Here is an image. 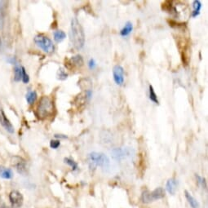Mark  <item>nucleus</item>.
<instances>
[{"mask_svg": "<svg viewBox=\"0 0 208 208\" xmlns=\"http://www.w3.org/2000/svg\"><path fill=\"white\" fill-rule=\"evenodd\" d=\"M70 42L73 47L77 50L83 48L85 43V34L77 18L71 20Z\"/></svg>", "mask_w": 208, "mask_h": 208, "instance_id": "nucleus-1", "label": "nucleus"}, {"mask_svg": "<svg viewBox=\"0 0 208 208\" xmlns=\"http://www.w3.org/2000/svg\"><path fill=\"white\" fill-rule=\"evenodd\" d=\"M54 110L55 106L52 99L49 96H43L38 104L36 113L39 118L46 119L53 115Z\"/></svg>", "mask_w": 208, "mask_h": 208, "instance_id": "nucleus-2", "label": "nucleus"}, {"mask_svg": "<svg viewBox=\"0 0 208 208\" xmlns=\"http://www.w3.org/2000/svg\"><path fill=\"white\" fill-rule=\"evenodd\" d=\"M87 160L91 168H95L99 166L101 168L107 169L110 166V159L102 153H97V152L90 153L88 154Z\"/></svg>", "mask_w": 208, "mask_h": 208, "instance_id": "nucleus-3", "label": "nucleus"}, {"mask_svg": "<svg viewBox=\"0 0 208 208\" xmlns=\"http://www.w3.org/2000/svg\"><path fill=\"white\" fill-rule=\"evenodd\" d=\"M34 43L39 48H41L44 52L51 54L54 52L55 46L51 39L43 34H38L34 38Z\"/></svg>", "mask_w": 208, "mask_h": 208, "instance_id": "nucleus-4", "label": "nucleus"}, {"mask_svg": "<svg viewBox=\"0 0 208 208\" xmlns=\"http://www.w3.org/2000/svg\"><path fill=\"white\" fill-rule=\"evenodd\" d=\"M164 197H165V191H164L162 188L158 187V188H155L152 192H149L148 190L144 191L142 193L141 199L142 202L144 203H149L152 202H154V201L162 199Z\"/></svg>", "mask_w": 208, "mask_h": 208, "instance_id": "nucleus-5", "label": "nucleus"}, {"mask_svg": "<svg viewBox=\"0 0 208 208\" xmlns=\"http://www.w3.org/2000/svg\"><path fill=\"white\" fill-rule=\"evenodd\" d=\"M113 77L115 83L118 86H122L124 83V69L122 65H117L113 69Z\"/></svg>", "mask_w": 208, "mask_h": 208, "instance_id": "nucleus-6", "label": "nucleus"}, {"mask_svg": "<svg viewBox=\"0 0 208 208\" xmlns=\"http://www.w3.org/2000/svg\"><path fill=\"white\" fill-rule=\"evenodd\" d=\"M10 202L13 208H19L23 205L24 198L20 192L17 190L12 191L9 194Z\"/></svg>", "mask_w": 208, "mask_h": 208, "instance_id": "nucleus-7", "label": "nucleus"}, {"mask_svg": "<svg viewBox=\"0 0 208 208\" xmlns=\"http://www.w3.org/2000/svg\"><path fill=\"white\" fill-rule=\"evenodd\" d=\"M83 65H84V61H83V56L78 54V55L72 56L70 60L69 61L68 64L65 65V66L69 69H71L72 67L73 68H81L82 66H83Z\"/></svg>", "mask_w": 208, "mask_h": 208, "instance_id": "nucleus-8", "label": "nucleus"}, {"mask_svg": "<svg viewBox=\"0 0 208 208\" xmlns=\"http://www.w3.org/2000/svg\"><path fill=\"white\" fill-rule=\"evenodd\" d=\"M113 157L117 160H122L131 155V151L127 148H117L112 151Z\"/></svg>", "mask_w": 208, "mask_h": 208, "instance_id": "nucleus-9", "label": "nucleus"}, {"mask_svg": "<svg viewBox=\"0 0 208 208\" xmlns=\"http://www.w3.org/2000/svg\"><path fill=\"white\" fill-rule=\"evenodd\" d=\"M12 164L16 166L17 171L20 174H24L26 171V163L24 159L20 157L12 158Z\"/></svg>", "mask_w": 208, "mask_h": 208, "instance_id": "nucleus-10", "label": "nucleus"}, {"mask_svg": "<svg viewBox=\"0 0 208 208\" xmlns=\"http://www.w3.org/2000/svg\"><path fill=\"white\" fill-rule=\"evenodd\" d=\"M0 124L4 127L7 132H10V133L14 132V127L12 126V124L10 122L9 120L7 119L4 112L2 110H0Z\"/></svg>", "mask_w": 208, "mask_h": 208, "instance_id": "nucleus-11", "label": "nucleus"}, {"mask_svg": "<svg viewBox=\"0 0 208 208\" xmlns=\"http://www.w3.org/2000/svg\"><path fill=\"white\" fill-rule=\"evenodd\" d=\"M178 185V182L175 178L169 179L168 180L166 181V189L170 194L174 195L176 192V188Z\"/></svg>", "mask_w": 208, "mask_h": 208, "instance_id": "nucleus-12", "label": "nucleus"}, {"mask_svg": "<svg viewBox=\"0 0 208 208\" xmlns=\"http://www.w3.org/2000/svg\"><path fill=\"white\" fill-rule=\"evenodd\" d=\"M132 30H133V24L131 21H127L123 28L120 30V35L122 37H127L132 33Z\"/></svg>", "mask_w": 208, "mask_h": 208, "instance_id": "nucleus-13", "label": "nucleus"}, {"mask_svg": "<svg viewBox=\"0 0 208 208\" xmlns=\"http://www.w3.org/2000/svg\"><path fill=\"white\" fill-rule=\"evenodd\" d=\"M202 5L201 1H199V0H194V1H193V11L192 12V14H191L192 17L195 18V17H197L198 16H199L201 9H202Z\"/></svg>", "mask_w": 208, "mask_h": 208, "instance_id": "nucleus-14", "label": "nucleus"}, {"mask_svg": "<svg viewBox=\"0 0 208 208\" xmlns=\"http://www.w3.org/2000/svg\"><path fill=\"white\" fill-rule=\"evenodd\" d=\"M162 9L165 11V12H167L169 13H177V11H176V8L175 7H173L172 5V2L171 1H166L162 3Z\"/></svg>", "mask_w": 208, "mask_h": 208, "instance_id": "nucleus-15", "label": "nucleus"}, {"mask_svg": "<svg viewBox=\"0 0 208 208\" xmlns=\"http://www.w3.org/2000/svg\"><path fill=\"white\" fill-rule=\"evenodd\" d=\"M13 173L11 169L4 167V166H0V177L3 179H9L12 178Z\"/></svg>", "mask_w": 208, "mask_h": 208, "instance_id": "nucleus-16", "label": "nucleus"}, {"mask_svg": "<svg viewBox=\"0 0 208 208\" xmlns=\"http://www.w3.org/2000/svg\"><path fill=\"white\" fill-rule=\"evenodd\" d=\"M184 193H185L186 199H187V201H188V202L189 203V205L191 206V207H192V208H200V206H199V204H198V202H197V200H196L195 198H193V196L191 195L190 193H188V191L185 190V191H184Z\"/></svg>", "mask_w": 208, "mask_h": 208, "instance_id": "nucleus-17", "label": "nucleus"}, {"mask_svg": "<svg viewBox=\"0 0 208 208\" xmlns=\"http://www.w3.org/2000/svg\"><path fill=\"white\" fill-rule=\"evenodd\" d=\"M54 40L56 43H61L66 38V34L62 30H56L53 33Z\"/></svg>", "mask_w": 208, "mask_h": 208, "instance_id": "nucleus-18", "label": "nucleus"}, {"mask_svg": "<svg viewBox=\"0 0 208 208\" xmlns=\"http://www.w3.org/2000/svg\"><path fill=\"white\" fill-rule=\"evenodd\" d=\"M149 100H151L152 102H154V104L158 105L159 101L158 99V95H157L155 91H154L153 86L149 85Z\"/></svg>", "mask_w": 208, "mask_h": 208, "instance_id": "nucleus-19", "label": "nucleus"}, {"mask_svg": "<svg viewBox=\"0 0 208 208\" xmlns=\"http://www.w3.org/2000/svg\"><path fill=\"white\" fill-rule=\"evenodd\" d=\"M64 161H65V163H66L67 165H69V166H70L73 171H77L78 169V163H77L73 159L70 158H65Z\"/></svg>", "mask_w": 208, "mask_h": 208, "instance_id": "nucleus-20", "label": "nucleus"}, {"mask_svg": "<svg viewBox=\"0 0 208 208\" xmlns=\"http://www.w3.org/2000/svg\"><path fill=\"white\" fill-rule=\"evenodd\" d=\"M15 77L14 79L16 82H19L22 78V67L19 65H16L14 68Z\"/></svg>", "mask_w": 208, "mask_h": 208, "instance_id": "nucleus-21", "label": "nucleus"}, {"mask_svg": "<svg viewBox=\"0 0 208 208\" xmlns=\"http://www.w3.org/2000/svg\"><path fill=\"white\" fill-rule=\"evenodd\" d=\"M37 99V93L36 91H29L26 95V100L29 105H32L35 102Z\"/></svg>", "mask_w": 208, "mask_h": 208, "instance_id": "nucleus-22", "label": "nucleus"}, {"mask_svg": "<svg viewBox=\"0 0 208 208\" xmlns=\"http://www.w3.org/2000/svg\"><path fill=\"white\" fill-rule=\"evenodd\" d=\"M56 77H57V79H59V80L61 81L66 80L67 78H68V73H66L65 70L63 68H60L59 69L58 72H57Z\"/></svg>", "mask_w": 208, "mask_h": 208, "instance_id": "nucleus-23", "label": "nucleus"}, {"mask_svg": "<svg viewBox=\"0 0 208 208\" xmlns=\"http://www.w3.org/2000/svg\"><path fill=\"white\" fill-rule=\"evenodd\" d=\"M60 145H61V142H60V140H58V139H52V140H51V142H50V147H51V149H58L59 147H60Z\"/></svg>", "mask_w": 208, "mask_h": 208, "instance_id": "nucleus-24", "label": "nucleus"}, {"mask_svg": "<svg viewBox=\"0 0 208 208\" xmlns=\"http://www.w3.org/2000/svg\"><path fill=\"white\" fill-rule=\"evenodd\" d=\"M21 79L24 83H28L29 81V75L26 73V71H25L24 67H22V78Z\"/></svg>", "mask_w": 208, "mask_h": 208, "instance_id": "nucleus-25", "label": "nucleus"}, {"mask_svg": "<svg viewBox=\"0 0 208 208\" xmlns=\"http://www.w3.org/2000/svg\"><path fill=\"white\" fill-rule=\"evenodd\" d=\"M196 178H197V181H198V184H200L202 187H206V181L205 179L202 178V176H198V175H196Z\"/></svg>", "mask_w": 208, "mask_h": 208, "instance_id": "nucleus-26", "label": "nucleus"}, {"mask_svg": "<svg viewBox=\"0 0 208 208\" xmlns=\"http://www.w3.org/2000/svg\"><path fill=\"white\" fill-rule=\"evenodd\" d=\"M88 67H89V69H94L96 68V62H95V61L94 60V59H90L89 61H88Z\"/></svg>", "mask_w": 208, "mask_h": 208, "instance_id": "nucleus-27", "label": "nucleus"}, {"mask_svg": "<svg viewBox=\"0 0 208 208\" xmlns=\"http://www.w3.org/2000/svg\"><path fill=\"white\" fill-rule=\"evenodd\" d=\"M55 137L57 138V139H67L68 137L65 135H62V134H56L55 135Z\"/></svg>", "mask_w": 208, "mask_h": 208, "instance_id": "nucleus-28", "label": "nucleus"}, {"mask_svg": "<svg viewBox=\"0 0 208 208\" xmlns=\"http://www.w3.org/2000/svg\"><path fill=\"white\" fill-rule=\"evenodd\" d=\"M2 19V6H0V22H1Z\"/></svg>", "mask_w": 208, "mask_h": 208, "instance_id": "nucleus-29", "label": "nucleus"}, {"mask_svg": "<svg viewBox=\"0 0 208 208\" xmlns=\"http://www.w3.org/2000/svg\"><path fill=\"white\" fill-rule=\"evenodd\" d=\"M3 208H13V207H7V206H6V207H3Z\"/></svg>", "mask_w": 208, "mask_h": 208, "instance_id": "nucleus-30", "label": "nucleus"}]
</instances>
